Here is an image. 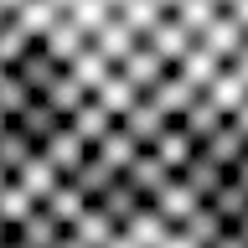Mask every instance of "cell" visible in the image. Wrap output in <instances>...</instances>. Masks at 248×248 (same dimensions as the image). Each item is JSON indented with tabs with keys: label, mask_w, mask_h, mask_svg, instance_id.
Instances as JSON below:
<instances>
[{
	"label": "cell",
	"mask_w": 248,
	"mask_h": 248,
	"mask_svg": "<svg viewBox=\"0 0 248 248\" xmlns=\"http://www.w3.org/2000/svg\"><path fill=\"white\" fill-rule=\"evenodd\" d=\"M0 52L57 88L248 129V0H0Z\"/></svg>",
	"instance_id": "cell-1"
}]
</instances>
